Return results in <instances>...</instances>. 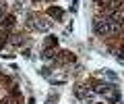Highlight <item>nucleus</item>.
<instances>
[{
	"label": "nucleus",
	"instance_id": "f03ea898",
	"mask_svg": "<svg viewBox=\"0 0 124 104\" xmlns=\"http://www.w3.org/2000/svg\"><path fill=\"white\" fill-rule=\"evenodd\" d=\"M33 27H35L37 31H50L52 23H50V21H46V19H37V21L33 23Z\"/></svg>",
	"mask_w": 124,
	"mask_h": 104
},
{
	"label": "nucleus",
	"instance_id": "0eeeda50",
	"mask_svg": "<svg viewBox=\"0 0 124 104\" xmlns=\"http://www.w3.org/2000/svg\"><path fill=\"white\" fill-rule=\"evenodd\" d=\"M95 2H99V4H108L110 0H95Z\"/></svg>",
	"mask_w": 124,
	"mask_h": 104
},
{
	"label": "nucleus",
	"instance_id": "20e7f679",
	"mask_svg": "<svg viewBox=\"0 0 124 104\" xmlns=\"http://www.w3.org/2000/svg\"><path fill=\"white\" fill-rule=\"evenodd\" d=\"M54 54H56V52H52V50H46L44 54H41V58H44V60H50V58H52Z\"/></svg>",
	"mask_w": 124,
	"mask_h": 104
},
{
	"label": "nucleus",
	"instance_id": "423d86ee",
	"mask_svg": "<svg viewBox=\"0 0 124 104\" xmlns=\"http://www.w3.org/2000/svg\"><path fill=\"white\" fill-rule=\"evenodd\" d=\"M50 15H56V17H60L62 10H60V9H50Z\"/></svg>",
	"mask_w": 124,
	"mask_h": 104
},
{
	"label": "nucleus",
	"instance_id": "f257e3e1",
	"mask_svg": "<svg viewBox=\"0 0 124 104\" xmlns=\"http://www.w3.org/2000/svg\"><path fill=\"white\" fill-rule=\"evenodd\" d=\"M93 29L97 36H108V33H118L122 29V21H112V19H95L93 21Z\"/></svg>",
	"mask_w": 124,
	"mask_h": 104
},
{
	"label": "nucleus",
	"instance_id": "7ed1b4c3",
	"mask_svg": "<svg viewBox=\"0 0 124 104\" xmlns=\"http://www.w3.org/2000/svg\"><path fill=\"white\" fill-rule=\"evenodd\" d=\"M75 94L77 96H79V98H91V96H93V90H87V87H85V85H79V87H77V90H75Z\"/></svg>",
	"mask_w": 124,
	"mask_h": 104
},
{
	"label": "nucleus",
	"instance_id": "39448f33",
	"mask_svg": "<svg viewBox=\"0 0 124 104\" xmlns=\"http://www.w3.org/2000/svg\"><path fill=\"white\" fill-rule=\"evenodd\" d=\"M103 75H106L110 81H114V79H116V73H112V71H103Z\"/></svg>",
	"mask_w": 124,
	"mask_h": 104
},
{
	"label": "nucleus",
	"instance_id": "6e6552de",
	"mask_svg": "<svg viewBox=\"0 0 124 104\" xmlns=\"http://www.w3.org/2000/svg\"><path fill=\"white\" fill-rule=\"evenodd\" d=\"M2 15H4V10H2V6H0V21H2Z\"/></svg>",
	"mask_w": 124,
	"mask_h": 104
}]
</instances>
